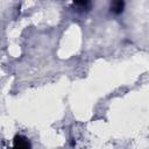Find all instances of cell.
Here are the masks:
<instances>
[{"mask_svg":"<svg viewBox=\"0 0 149 149\" xmlns=\"http://www.w3.org/2000/svg\"><path fill=\"white\" fill-rule=\"evenodd\" d=\"M10 149H33L30 141L23 135H15Z\"/></svg>","mask_w":149,"mask_h":149,"instance_id":"obj_1","label":"cell"},{"mask_svg":"<svg viewBox=\"0 0 149 149\" xmlns=\"http://www.w3.org/2000/svg\"><path fill=\"white\" fill-rule=\"evenodd\" d=\"M123 7H125L123 1H114L111 5V12H113L114 14H120V13H122Z\"/></svg>","mask_w":149,"mask_h":149,"instance_id":"obj_2","label":"cell"}]
</instances>
